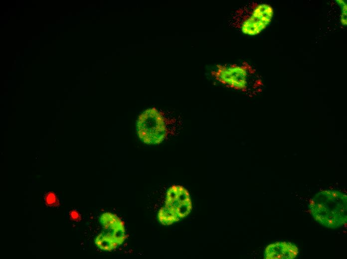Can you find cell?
Returning a JSON list of instances; mask_svg holds the SVG:
<instances>
[{"instance_id":"cell-1","label":"cell","mask_w":347,"mask_h":259,"mask_svg":"<svg viewBox=\"0 0 347 259\" xmlns=\"http://www.w3.org/2000/svg\"><path fill=\"white\" fill-rule=\"evenodd\" d=\"M314 219L321 225L336 229L347 220V198L336 190L322 191L316 194L309 205Z\"/></svg>"},{"instance_id":"cell-4","label":"cell","mask_w":347,"mask_h":259,"mask_svg":"<svg viewBox=\"0 0 347 259\" xmlns=\"http://www.w3.org/2000/svg\"><path fill=\"white\" fill-rule=\"evenodd\" d=\"M273 15V9L270 5L265 3L258 4L243 20L241 30L247 35L258 34L270 23Z\"/></svg>"},{"instance_id":"cell-9","label":"cell","mask_w":347,"mask_h":259,"mask_svg":"<svg viewBox=\"0 0 347 259\" xmlns=\"http://www.w3.org/2000/svg\"><path fill=\"white\" fill-rule=\"evenodd\" d=\"M158 219L164 225H170L179 220L178 216L166 206L162 207L158 213Z\"/></svg>"},{"instance_id":"cell-10","label":"cell","mask_w":347,"mask_h":259,"mask_svg":"<svg viewBox=\"0 0 347 259\" xmlns=\"http://www.w3.org/2000/svg\"><path fill=\"white\" fill-rule=\"evenodd\" d=\"M45 201L48 205L51 206L56 205L58 203L56 196L52 193H49L47 194Z\"/></svg>"},{"instance_id":"cell-8","label":"cell","mask_w":347,"mask_h":259,"mask_svg":"<svg viewBox=\"0 0 347 259\" xmlns=\"http://www.w3.org/2000/svg\"><path fill=\"white\" fill-rule=\"evenodd\" d=\"M95 243L101 250L106 251H112L120 246L112 236L104 231L97 236Z\"/></svg>"},{"instance_id":"cell-2","label":"cell","mask_w":347,"mask_h":259,"mask_svg":"<svg viewBox=\"0 0 347 259\" xmlns=\"http://www.w3.org/2000/svg\"><path fill=\"white\" fill-rule=\"evenodd\" d=\"M136 130L139 138L147 144H158L168 134L165 119L155 108L145 111L138 117Z\"/></svg>"},{"instance_id":"cell-5","label":"cell","mask_w":347,"mask_h":259,"mask_svg":"<svg viewBox=\"0 0 347 259\" xmlns=\"http://www.w3.org/2000/svg\"><path fill=\"white\" fill-rule=\"evenodd\" d=\"M165 206L175 213L179 219L186 217L192 209L189 192L182 186H172L167 191Z\"/></svg>"},{"instance_id":"cell-3","label":"cell","mask_w":347,"mask_h":259,"mask_svg":"<svg viewBox=\"0 0 347 259\" xmlns=\"http://www.w3.org/2000/svg\"><path fill=\"white\" fill-rule=\"evenodd\" d=\"M248 66L218 64L211 71L212 78L228 88L245 91L248 86Z\"/></svg>"},{"instance_id":"cell-7","label":"cell","mask_w":347,"mask_h":259,"mask_svg":"<svg viewBox=\"0 0 347 259\" xmlns=\"http://www.w3.org/2000/svg\"><path fill=\"white\" fill-rule=\"evenodd\" d=\"M298 249L290 242H278L269 245L265 249L266 259H293L298 254Z\"/></svg>"},{"instance_id":"cell-11","label":"cell","mask_w":347,"mask_h":259,"mask_svg":"<svg viewBox=\"0 0 347 259\" xmlns=\"http://www.w3.org/2000/svg\"><path fill=\"white\" fill-rule=\"evenodd\" d=\"M341 6L342 7V23L344 24H347V5L344 2H342Z\"/></svg>"},{"instance_id":"cell-6","label":"cell","mask_w":347,"mask_h":259,"mask_svg":"<svg viewBox=\"0 0 347 259\" xmlns=\"http://www.w3.org/2000/svg\"><path fill=\"white\" fill-rule=\"evenodd\" d=\"M100 222L104 228V232L112 236L119 245L126 239L123 222L116 215L106 212L100 217Z\"/></svg>"}]
</instances>
